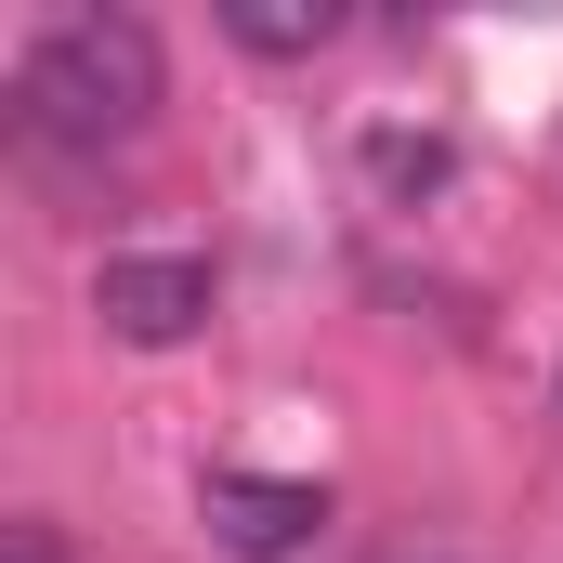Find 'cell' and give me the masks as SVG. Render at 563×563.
<instances>
[{"mask_svg": "<svg viewBox=\"0 0 563 563\" xmlns=\"http://www.w3.org/2000/svg\"><path fill=\"white\" fill-rule=\"evenodd\" d=\"M170 106V66H157V26L144 13H53L13 66V132L40 157H106Z\"/></svg>", "mask_w": 563, "mask_h": 563, "instance_id": "obj_1", "label": "cell"}, {"mask_svg": "<svg viewBox=\"0 0 563 563\" xmlns=\"http://www.w3.org/2000/svg\"><path fill=\"white\" fill-rule=\"evenodd\" d=\"M210 263L197 250H119L106 276H92V314H106V341H132V354H170V341H197L210 328Z\"/></svg>", "mask_w": 563, "mask_h": 563, "instance_id": "obj_2", "label": "cell"}, {"mask_svg": "<svg viewBox=\"0 0 563 563\" xmlns=\"http://www.w3.org/2000/svg\"><path fill=\"white\" fill-rule=\"evenodd\" d=\"M314 525H328V485H288V472H210V538H223L236 563L314 551Z\"/></svg>", "mask_w": 563, "mask_h": 563, "instance_id": "obj_3", "label": "cell"}, {"mask_svg": "<svg viewBox=\"0 0 563 563\" xmlns=\"http://www.w3.org/2000/svg\"><path fill=\"white\" fill-rule=\"evenodd\" d=\"M223 40L263 53V66H301V53L341 40V0H223Z\"/></svg>", "mask_w": 563, "mask_h": 563, "instance_id": "obj_4", "label": "cell"}, {"mask_svg": "<svg viewBox=\"0 0 563 563\" xmlns=\"http://www.w3.org/2000/svg\"><path fill=\"white\" fill-rule=\"evenodd\" d=\"M459 157H445V132H367V184L380 197H432Z\"/></svg>", "mask_w": 563, "mask_h": 563, "instance_id": "obj_5", "label": "cell"}, {"mask_svg": "<svg viewBox=\"0 0 563 563\" xmlns=\"http://www.w3.org/2000/svg\"><path fill=\"white\" fill-rule=\"evenodd\" d=\"M0 563H66V538H53V525L26 511V525H0Z\"/></svg>", "mask_w": 563, "mask_h": 563, "instance_id": "obj_6", "label": "cell"}]
</instances>
